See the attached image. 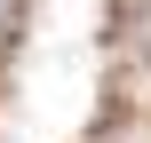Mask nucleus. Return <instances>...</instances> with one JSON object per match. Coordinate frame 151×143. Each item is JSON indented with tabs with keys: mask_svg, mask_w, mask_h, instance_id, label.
Wrapping results in <instances>:
<instances>
[{
	"mask_svg": "<svg viewBox=\"0 0 151 143\" xmlns=\"http://www.w3.org/2000/svg\"><path fill=\"white\" fill-rule=\"evenodd\" d=\"M0 16H8V0H0Z\"/></svg>",
	"mask_w": 151,
	"mask_h": 143,
	"instance_id": "1",
	"label": "nucleus"
}]
</instances>
